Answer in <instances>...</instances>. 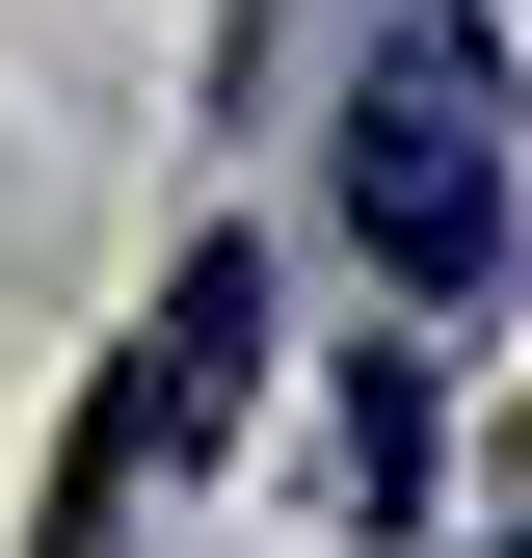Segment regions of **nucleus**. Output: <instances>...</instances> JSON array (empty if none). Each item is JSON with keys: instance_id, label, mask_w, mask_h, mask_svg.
I'll use <instances>...</instances> for the list:
<instances>
[{"instance_id": "obj_2", "label": "nucleus", "mask_w": 532, "mask_h": 558, "mask_svg": "<svg viewBox=\"0 0 532 558\" xmlns=\"http://www.w3.org/2000/svg\"><path fill=\"white\" fill-rule=\"evenodd\" d=\"M240 399H266V266H240V240H186V266H160V319L107 345V426H133V478H160V452H214Z\"/></svg>"}, {"instance_id": "obj_1", "label": "nucleus", "mask_w": 532, "mask_h": 558, "mask_svg": "<svg viewBox=\"0 0 532 558\" xmlns=\"http://www.w3.org/2000/svg\"><path fill=\"white\" fill-rule=\"evenodd\" d=\"M347 240L399 266V319H480L506 293V53L452 0H399L347 53Z\"/></svg>"}]
</instances>
